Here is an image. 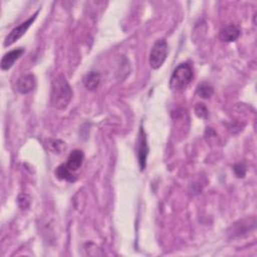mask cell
<instances>
[{"label": "cell", "mask_w": 257, "mask_h": 257, "mask_svg": "<svg viewBox=\"0 0 257 257\" xmlns=\"http://www.w3.org/2000/svg\"><path fill=\"white\" fill-rule=\"evenodd\" d=\"M73 98V91L67 79L60 75L52 82L51 104L57 110H66Z\"/></svg>", "instance_id": "6da1fadb"}, {"label": "cell", "mask_w": 257, "mask_h": 257, "mask_svg": "<svg viewBox=\"0 0 257 257\" xmlns=\"http://www.w3.org/2000/svg\"><path fill=\"white\" fill-rule=\"evenodd\" d=\"M193 77L194 73L192 67L187 63L180 64L173 72L169 83L170 89L175 93L182 92L189 86Z\"/></svg>", "instance_id": "7a4b0ae2"}, {"label": "cell", "mask_w": 257, "mask_h": 257, "mask_svg": "<svg viewBox=\"0 0 257 257\" xmlns=\"http://www.w3.org/2000/svg\"><path fill=\"white\" fill-rule=\"evenodd\" d=\"M169 53V47L165 40H158L151 52L149 57V64L153 70H159L165 63Z\"/></svg>", "instance_id": "3957f363"}, {"label": "cell", "mask_w": 257, "mask_h": 257, "mask_svg": "<svg viewBox=\"0 0 257 257\" xmlns=\"http://www.w3.org/2000/svg\"><path fill=\"white\" fill-rule=\"evenodd\" d=\"M40 12H37L33 17H31L27 22L23 23L22 25H20L19 27L15 28L11 34L6 38V41H5V47L8 48V47H11L13 46L15 43H17L20 39H22L26 34L27 32L29 31V29L34 25V23L36 22L37 18H38V15H39Z\"/></svg>", "instance_id": "277c9868"}, {"label": "cell", "mask_w": 257, "mask_h": 257, "mask_svg": "<svg viewBox=\"0 0 257 257\" xmlns=\"http://www.w3.org/2000/svg\"><path fill=\"white\" fill-rule=\"evenodd\" d=\"M148 155H149V146L147 142V137L143 127L141 126L139 136H138V142H137V156H138V161H139V166L141 171H144L146 169Z\"/></svg>", "instance_id": "5b68a950"}, {"label": "cell", "mask_w": 257, "mask_h": 257, "mask_svg": "<svg viewBox=\"0 0 257 257\" xmlns=\"http://www.w3.org/2000/svg\"><path fill=\"white\" fill-rule=\"evenodd\" d=\"M36 87L37 79L33 74H28L21 77L17 83V89L23 95L32 93L36 89Z\"/></svg>", "instance_id": "8992f818"}, {"label": "cell", "mask_w": 257, "mask_h": 257, "mask_svg": "<svg viewBox=\"0 0 257 257\" xmlns=\"http://www.w3.org/2000/svg\"><path fill=\"white\" fill-rule=\"evenodd\" d=\"M26 53L25 49L23 48H20V49H16V50H13L9 53H7L3 60H2V64H0V66H2V70L3 71H9L11 70L15 63L21 59V57H23V55Z\"/></svg>", "instance_id": "52a82bcc"}, {"label": "cell", "mask_w": 257, "mask_h": 257, "mask_svg": "<svg viewBox=\"0 0 257 257\" xmlns=\"http://www.w3.org/2000/svg\"><path fill=\"white\" fill-rule=\"evenodd\" d=\"M84 160H85L84 152L81 150H75L70 154L68 161L65 165L72 173L75 174L76 172H78L81 169V167L84 163Z\"/></svg>", "instance_id": "ba28073f"}, {"label": "cell", "mask_w": 257, "mask_h": 257, "mask_svg": "<svg viewBox=\"0 0 257 257\" xmlns=\"http://www.w3.org/2000/svg\"><path fill=\"white\" fill-rule=\"evenodd\" d=\"M240 29L236 25H228L219 34V40L224 43H233L240 37Z\"/></svg>", "instance_id": "9c48e42d"}, {"label": "cell", "mask_w": 257, "mask_h": 257, "mask_svg": "<svg viewBox=\"0 0 257 257\" xmlns=\"http://www.w3.org/2000/svg\"><path fill=\"white\" fill-rule=\"evenodd\" d=\"M101 80H102V77L100 73L90 72L85 76L83 82L87 90H89L90 92H95L99 88L101 84Z\"/></svg>", "instance_id": "30bf717a"}, {"label": "cell", "mask_w": 257, "mask_h": 257, "mask_svg": "<svg viewBox=\"0 0 257 257\" xmlns=\"http://www.w3.org/2000/svg\"><path fill=\"white\" fill-rule=\"evenodd\" d=\"M56 176L60 179V180H65V181H69V182H74L76 181V175L74 173H72L65 164L59 166L56 170Z\"/></svg>", "instance_id": "8fae6325"}, {"label": "cell", "mask_w": 257, "mask_h": 257, "mask_svg": "<svg viewBox=\"0 0 257 257\" xmlns=\"http://www.w3.org/2000/svg\"><path fill=\"white\" fill-rule=\"evenodd\" d=\"M214 94V89L208 83H202L197 88V95L202 99H209Z\"/></svg>", "instance_id": "7c38bea8"}, {"label": "cell", "mask_w": 257, "mask_h": 257, "mask_svg": "<svg viewBox=\"0 0 257 257\" xmlns=\"http://www.w3.org/2000/svg\"><path fill=\"white\" fill-rule=\"evenodd\" d=\"M195 114L200 119H207L209 113L204 104H197V106L195 107Z\"/></svg>", "instance_id": "4fadbf2b"}, {"label": "cell", "mask_w": 257, "mask_h": 257, "mask_svg": "<svg viewBox=\"0 0 257 257\" xmlns=\"http://www.w3.org/2000/svg\"><path fill=\"white\" fill-rule=\"evenodd\" d=\"M234 172L238 178H243L246 173V168L243 164H237L234 166Z\"/></svg>", "instance_id": "5bb4252c"}]
</instances>
